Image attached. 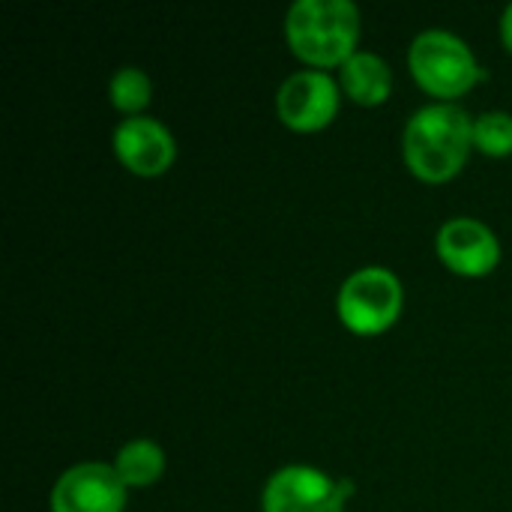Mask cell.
<instances>
[{"label":"cell","mask_w":512,"mask_h":512,"mask_svg":"<svg viewBox=\"0 0 512 512\" xmlns=\"http://www.w3.org/2000/svg\"><path fill=\"white\" fill-rule=\"evenodd\" d=\"M438 252L462 276H483L501 258L495 234L477 219H450L438 234Z\"/></svg>","instance_id":"cell-8"},{"label":"cell","mask_w":512,"mask_h":512,"mask_svg":"<svg viewBox=\"0 0 512 512\" xmlns=\"http://www.w3.org/2000/svg\"><path fill=\"white\" fill-rule=\"evenodd\" d=\"M501 33H504V42L512 48V3L504 9V18H501Z\"/></svg>","instance_id":"cell-14"},{"label":"cell","mask_w":512,"mask_h":512,"mask_svg":"<svg viewBox=\"0 0 512 512\" xmlns=\"http://www.w3.org/2000/svg\"><path fill=\"white\" fill-rule=\"evenodd\" d=\"M474 144L492 156L512 153V117L504 111H489L474 120Z\"/></svg>","instance_id":"cell-13"},{"label":"cell","mask_w":512,"mask_h":512,"mask_svg":"<svg viewBox=\"0 0 512 512\" xmlns=\"http://www.w3.org/2000/svg\"><path fill=\"white\" fill-rule=\"evenodd\" d=\"M114 150L135 174H162L174 162V138L153 117H129L114 129Z\"/></svg>","instance_id":"cell-9"},{"label":"cell","mask_w":512,"mask_h":512,"mask_svg":"<svg viewBox=\"0 0 512 512\" xmlns=\"http://www.w3.org/2000/svg\"><path fill=\"white\" fill-rule=\"evenodd\" d=\"M126 504V483L120 474L99 462L69 468L51 495L54 512H120Z\"/></svg>","instance_id":"cell-5"},{"label":"cell","mask_w":512,"mask_h":512,"mask_svg":"<svg viewBox=\"0 0 512 512\" xmlns=\"http://www.w3.org/2000/svg\"><path fill=\"white\" fill-rule=\"evenodd\" d=\"M279 114L294 129H321L339 108L336 84L324 72H294L276 96Z\"/></svg>","instance_id":"cell-7"},{"label":"cell","mask_w":512,"mask_h":512,"mask_svg":"<svg viewBox=\"0 0 512 512\" xmlns=\"http://www.w3.org/2000/svg\"><path fill=\"white\" fill-rule=\"evenodd\" d=\"M411 69L417 81L435 96L465 93L483 75L471 48L450 30L420 33L411 45Z\"/></svg>","instance_id":"cell-3"},{"label":"cell","mask_w":512,"mask_h":512,"mask_svg":"<svg viewBox=\"0 0 512 512\" xmlns=\"http://www.w3.org/2000/svg\"><path fill=\"white\" fill-rule=\"evenodd\" d=\"M342 84L345 90L363 102V105H375L384 102L390 96V66L372 54V51H354L345 63H342Z\"/></svg>","instance_id":"cell-10"},{"label":"cell","mask_w":512,"mask_h":512,"mask_svg":"<svg viewBox=\"0 0 512 512\" xmlns=\"http://www.w3.org/2000/svg\"><path fill=\"white\" fill-rule=\"evenodd\" d=\"M150 99V78L135 69V66H123L114 72L111 78V102L123 111H138L144 108Z\"/></svg>","instance_id":"cell-12"},{"label":"cell","mask_w":512,"mask_h":512,"mask_svg":"<svg viewBox=\"0 0 512 512\" xmlns=\"http://www.w3.org/2000/svg\"><path fill=\"white\" fill-rule=\"evenodd\" d=\"M339 489H342V495L348 498V495H354V483L351 480H339Z\"/></svg>","instance_id":"cell-15"},{"label":"cell","mask_w":512,"mask_h":512,"mask_svg":"<svg viewBox=\"0 0 512 512\" xmlns=\"http://www.w3.org/2000/svg\"><path fill=\"white\" fill-rule=\"evenodd\" d=\"M342 501L339 480L306 465L276 471L264 489V512H342Z\"/></svg>","instance_id":"cell-6"},{"label":"cell","mask_w":512,"mask_h":512,"mask_svg":"<svg viewBox=\"0 0 512 512\" xmlns=\"http://www.w3.org/2000/svg\"><path fill=\"white\" fill-rule=\"evenodd\" d=\"M471 144L474 123L468 111L453 102L420 108L405 129V159L423 180L453 177L462 168Z\"/></svg>","instance_id":"cell-1"},{"label":"cell","mask_w":512,"mask_h":512,"mask_svg":"<svg viewBox=\"0 0 512 512\" xmlns=\"http://www.w3.org/2000/svg\"><path fill=\"white\" fill-rule=\"evenodd\" d=\"M162 468H165V456H162L159 444L144 441V438L129 441L117 453V465H114V471L120 474V480L126 486H147L162 474Z\"/></svg>","instance_id":"cell-11"},{"label":"cell","mask_w":512,"mask_h":512,"mask_svg":"<svg viewBox=\"0 0 512 512\" xmlns=\"http://www.w3.org/2000/svg\"><path fill=\"white\" fill-rule=\"evenodd\" d=\"M402 309V285L384 267L357 270L339 291V315L354 333L387 330Z\"/></svg>","instance_id":"cell-4"},{"label":"cell","mask_w":512,"mask_h":512,"mask_svg":"<svg viewBox=\"0 0 512 512\" xmlns=\"http://www.w3.org/2000/svg\"><path fill=\"white\" fill-rule=\"evenodd\" d=\"M288 39L303 60L345 63L354 54L360 12L351 0H297L288 12Z\"/></svg>","instance_id":"cell-2"}]
</instances>
